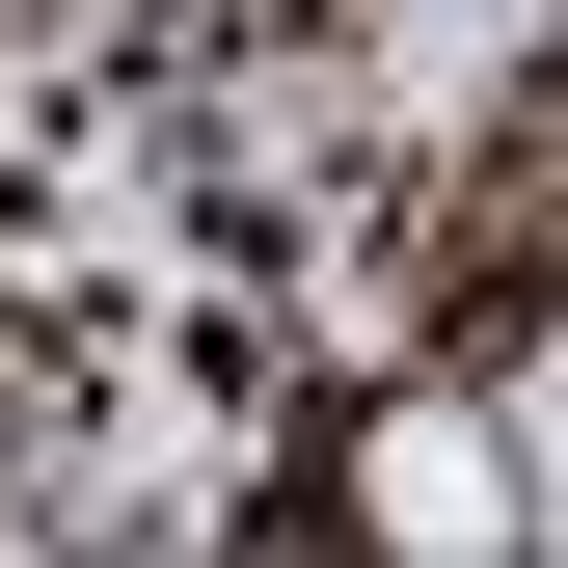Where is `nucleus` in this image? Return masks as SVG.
<instances>
[{
    "mask_svg": "<svg viewBox=\"0 0 568 568\" xmlns=\"http://www.w3.org/2000/svg\"><path fill=\"white\" fill-rule=\"evenodd\" d=\"M541 487H515V406H379L352 434V541H515Z\"/></svg>",
    "mask_w": 568,
    "mask_h": 568,
    "instance_id": "obj_1",
    "label": "nucleus"
}]
</instances>
